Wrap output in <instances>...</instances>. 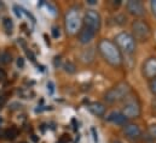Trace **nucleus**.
I'll list each match as a JSON object with an SVG mask.
<instances>
[{"instance_id":"dca6fc26","label":"nucleus","mask_w":156,"mask_h":143,"mask_svg":"<svg viewBox=\"0 0 156 143\" xmlns=\"http://www.w3.org/2000/svg\"><path fill=\"white\" fill-rule=\"evenodd\" d=\"M63 69L67 73H75L76 72V66L72 63V62H67L64 65H63Z\"/></svg>"},{"instance_id":"72a5a7b5","label":"nucleus","mask_w":156,"mask_h":143,"mask_svg":"<svg viewBox=\"0 0 156 143\" xmlns=\"http://www.w3.org/2000/svg\"><path fill=\"white\" fill-rule=\"evenodd\" d=\"M114 143H121V142H120V141H115Z\"/></svg>"},{"instance_id":"b1692460","label":"nucleus","mask_w":156,"mask_h":143,"mask_svg":"<svg viewBox=\"0 0 156 143\" xmlns=\"http://www.w3.org/2000/svg\"><path fill=\"white\" fill-rule=\"evenodd\" d=\"M17 66H18L20 69H23V68H24V59H23V58H18V59H17Z\"/></svg>"},{"instance_id":"ddd939ff","label":"nucleus","mask_w":156,"mask_h":143,"mask_svg":"<svg viewBox=\"0 0 156 143\" xmlns=\"http://www.w3.org/2000/svg\"><path fill=\"white\" fill-rule=\"evenodd\" d=\"M107 120L108 121H110V123H113V124H116V125H126V123H127V119L123 117V114L121 113V112H112L108 117H107Z\"/></svg>"},{"instance_id":"aec40b11","label":"nucleus","mask_w":156,"mask_h":143,"mask_svg":"<svg viewBox=\"0 0 156 143\" xmlns=\"http://www.w3.org/2000/svg\"><path fill=\"white\" fill-rule=\"evenodd\" d=\"M13 11H15V13H16V16H17L18 18L22 17V15H23V8H22L21 6H18V5H13Z\"/></svg>"},{"instance_id":"2eb2a0df","label":"nucleus","mask_w":156,"mask_h":143,"mask_svg":"<svg viewBox=\"0 0 156 143\" xmlns=\"http://www.w3.org/2000/svg\"><path fill=\"white\" fill-rule=\"evenodd\" d=\"M2 25H4V28H5V30L7 32V33H12V30H13V22H12V19L11 18H9V17H5L4 19H2Z\"/></svg>"},{"instance_id":"bb28decb","label":"nucleus","mask_w":156,"mask_h":143,"mask_svg":"<svg viewBox=\"0 0 156 143\" xmlns=\"http://www.w3.org/2000/svg\"><path fill=\"white\" fill-rule=\"evenodd\" d=\"M27 57H28L33 63L35 62V57H34V54L32 53V51H27Z\"/></svg>"},{"instance_id":"f257e3e1","label":"nucleus","mask_w":156,"mask_h":143,"mask_svg":"<svg viewBox=\"0 0 156 143\" xmlns=\"http://www.w3.org/2000/svg\"><path fill=\"white\" fill-rule=\"evenodd\" d=\"M98 52L107 64L113 68H120L123 64V57L121 51L116 47L114 41L102 38L98 42Z\"/></svg>"},{"instance_id":"f3484780","label":"nucleus","mask_w":156,"mask_h":143,"mask_svg":"<svg viewBox=\"0 0 156 143\" xmlns=\"http://www.w3.org/2000/svg\"><path fill=\"white\" fill-rule=\"evenodd\" d=\"M11 54L9 53V52H2L1 53V55H0V62L2 63V64H9V63H11Z\"/></svg>"},{"instance_id":"9b49d317","label":"nucleus","mask_w":156,"mask_h":143,"mask_svg":"<svg viewBox=\"0 0 156 143\" xmlns=\"http://www.w3.org/2000/svg\"><path fill=\"white\" fill-rule=\"evenodd\" d=\"M94 37H96V34L85 27H82L81 30L78 33V40L81 45H88L94 40Z\"/></svg>"},{"instance_id":"412c9836","label":"nucleus","mask_w":156,"mask_h":143,"mask_svg":"<svg viewBox=\"0 0 156 143\" xmlns=\"http://www.w3.org/2000/svg\"><path fill=\"white\" fill-rule=\"evenodd\" d=\"M51 33H52L53 38H58V37H59V35H61V32H59V28H58V27H52Z\"/></svg>"},{"instance_id":"c756f323","label":"nucleus","mask_w":156,"mask_h":143,"mask_svg":"<svg viewBox=\"0 0 156 143\" xmlns=\"http://www.w3.org/2000/svg\"><path fill=\"white\" fill-rule=\"evenodd\" d=\"M5 102H6V99H5L4 96H0V107H1V106H2Z\"/></svg>"},{"instance_id":"f03ea898","label":"nucleus","mask_w":156,"mask_h":143,"mask_svg":"<svg viewBox=\"0 0 156 143\" xmlns=\"http://www.w3.org/2000/svg\"><path fill=\"white\" fill-rule=\"evenodd\" d=\"M131 93H132V88L127 82H119L117 84H115L114 87H112L109 90L105 91L103 99L107 104L114 105V104L123 101Z\"/></svg>"},{"instance_id":"a211bd4d","label":"nucleus","mask_w":156,"mask_h":143,"mask_svg":"<svg viewBox=\"0 0 156 143\" xmlns=\"http://www.w3.org/2000/svg\"><path fill=\"white\" fill-rule=\"evenodd\" d=\"M148 132H149L150 137L154 138L156 141V124H151V125L148 128Z\"/></svg>"},{"instance_id":"6e6552de","label":"nucleus","mask_w":156,"mask_h":143,"mask_svg":"<svg viewBox=\"0 0 156 143\" xmlns=\"http://www.w3.org/2000/svg\"><path fill=\"white\" fill-rule=\"evenodd\" d=\"M126 8H127V12L131 16L137 17V18H142L147 15V11H145V7H144L143 2L138 1V0H129L126 4Z\"/></svg>"},{"instance_id":"20e7f679","label":"nucleus","mask_w":156,"mask_h":143,"mask_svg":"<svg viewBox=\"0 0 156 143\" xmlns=\"http://www.w3.org/2000/svg\"><path fill=\"white\" fill-rule=\"evenodd\" d=\"M64 28L68 35H76L82 28V18L76 8H70L64 16Z\"/></svg>"},{"instance_id":"473e14b6","label":"nucleus","mask_w":156,"mask_h":143,"mask_svg":"<svg viewBox=\"0 0 156 143\" xmlns=\"http://www.w3.org/2000/svg\"><path fill=\"white\" fill-rule=\"evenodd\" d=\"M153 107H154V109L156 111V101L154 102V104H153Z\"/></svg>"},{"instance_id":"7c9ffc66","label":"nucleus","mask_w":156,"mask_h":143,"mask_svg":"<svg viewBox=\"0 0 156 143\" xmlns=\"http://www.w3.org/2000/svg\"><path fill=\"white\" fill-rule=\"evenodd\" d=\"M87 4H90V5H96L97 1H96V0H87Z\"/></svg>"},{"instance_id":"7ed1b4c3","label":"nucleus","mask_w":156,"mask_h":143,"mask_svg":"<svg viewBox=\"0 0 156 143\" xmlns=\"http://www.w3.org/2000/svg\"><path fill=\"white\" fill-rule=\"evenodd\" d=\"M131 30H132L131 35L133 36L134 41L136 42H140V43H144V42L149 41L151 38V35H153L150 25L143 19L133 21V23L131 25Z\"/></svg>"},{"instance_id":"1a4fd4ad","label":"nucleus","mask_w":156,"mask_h":143,"mask_svg":"<svg viewBox=\"0 0 156 143\" xmlns=\"http://www.w3.org/2000/svg\"><path fill=\"white\" fill-rule=\"evenodd\" d=\"M142 75L149 81L156 78V57H150L143 63Z\"/></svg>"},{"instance_id":"0eeeda50","label":"nucleus","mask_w":156,"mask_h":143,"mask_svg":"<svg viewBox=\"0 0 156 143\" xmlns=\"http://www.w3.org/2000/svg\"><path fill=\"white\" fill-rule=\"evenodd\" d=\"M82 27L92 30L94 34H97L101 30L102 27V17L96 10H88L86 11L83 19H82Z\"/></svg>"},{"instance_id":"5701e85b","label":"nucleus","mask_w":156,"mask_h":143,"mask_svg":"<svg viewBox=\"0 0 156 143\" xmlns=\"http://www.w3.org/2000/svg\"><path fill=\"white\" fill-rule=\"evenodd\" d=\"M70 142V137L67 136V135H63L61 138H59V143H68Z\"/></svg>"},{"instance_id":"2f4dec72","label":"nucleus","mask_w":156,"mask_h":143,"mask_svg":"<svg viewBox=\"0 0 156 143\" xmlns=\"http://www.w3.org/2000/svg\"><path fill=\"white\" fill-rule=\"evenodd\" d=\"M32 138H33V141H34V142H38V138H37V137H35V136H34V135H33V136H32Z\"/></svg>"},{"instance_id":"6ab92c4d","label":"nucleus","mask_w":156,"mask_h":143,"mask_svg":"<svg viewBox=\"0 0 156 143\" xmlns=\"http://www.w3.org/2000/svg\"><path fill=\"white\" fill-rule=\"evenodd\" d=\"M149 88H150L151 94L156 98V78L151 79V81H149Z\"/></svg>"},{"instance_id":"c85d7f7f","label":"nucleus","mask_w":156,"mask_h":143,"mask_svg":"<svg viewBox=\"0 0 156 143\" xmlns=\"http://www.w3.org/2000/svg\"><path fill=\"white\" fill-rule=\"evenodd\" d=\"M5 78H6V73H5L4 70H1V69H0V81H4Z\"/></svg>"},{"instance_id":"9d476101","label":"nucleus","mask_w":156,"mask_h":143,"mask_svg":"<svg viewBox=\"0 0 156 143\" xmlns=\"http://www.w3.org/2000/svg\"><path fill=\"white\" fill-rule=\"evenodd\" d=\"M123 135L131 142H138L142 138V130L137 124H126L123 126Z\"/></svg>"},{"instance_id":"4468645a","label":"nucleus","mask_w":156,"mask_h":143,"mask_svg":"<svg viewBox=\"0 0 156 143\" xmlns=\"http://www.w3.org/2000/svg\"><path fill=\"white\" fill-rule=\"evenodd\" d=\"M17 135H18V130L15 126H11L10 129L4 131V136H5L6 140H15L17 137Z\"/></svg>"},{"instance_id":"a878e982","label":"nucleus","mask_w":156,"mask_h":143,"mask_svg":"<svg viewBox=\"0 0 156 143\" xmlns=\"http://www.w3.org/2000/svg\"><path fill=\"white\" fill-rule=\"evenodd\" d=\"M46 6H47V8H50V12H51V13L55 16V15H56V8H55V7H53L51 4H47V2H46Z\"/></svg>"},{"instance_id":"393cba45","label":"nucleus","mask_w":156,"mask_h":143,"mask_svg":"<svg viewBox=\"0 0 156 143\" xmlns=\"http://www.w3.org/2000/svg\"><path fill=\"white\" fill-rule=\"evenodd\" d=\"M150 7H151V11H153L154 16L156 17V0H153V1H150Z\"/></svg>"},{"instance_id":"39448f33","label":"nucleus","mask_w":156,"mask_h":143,"mask_svg":"<svg viewBox=\"0 0 156 143\" xmlns=\"http://www.w3.org/2000/svg\"><path fill=\"white\" fill-rule=\"evenodd\" d=\"M123 107L121 109V113L126 119H136L139 118L142 114V106L137 96L132 95V93L123 100Z\"/></svg>"},{"instance_id":"4be33fe9","label":"nucleus","mask_w":156,"mask_h":143,"mask_svg":"<svg viewBox=\"0 0 156 143\" xmlns=\"http://www.w3.org/2000/svg\"><path fill=\"white\" fill-rule=\"evenodd\" d=\"M47 90H48L50 94H53V91H55V84H53L52 81H48L47 82Z\"/></svg>"},{"instance_id":"cd10ccee","label":"nucleus","mask_w":156,"mask_h":143,"mask_svg":"<svg viewBox=\"0 0 156 143\" xmlns=\"http://www.w3.org/2000/svg\"><path fill=\"white\" fill-rule=\"evenodd\" d=\"M92 134H93V140H94V143L98 142V137H97V134H96V129L92 128Z\"/></svg>"},{"instance_id":"f8f14e48","label":"nucleus","mask_w":156,"mask_h":143,"mask_svg":"<svg viewBox=\"0 0 156 143\" xmlns=\"http://www.w3.org/2000/svg\"><path fill=\"white\" fill-rule=\"evenodd\" d=\"M87 109L96 117H103L105 114V111L107 108L101 102H91L88 106H87Z\"/></svg>"},{"instance_id":"423d86ee","label":"nucleus","mask_w":156,"mask_h":143,"mask_svg":"<svg viewBox=\"0 0 156 143\" xmlns=\"http://www.w3.org/2000/svg\"><path fill=\"white\" fill-rule=\"evenodd\" d=\"M114 43L116 45V47L121 51V53H126V54H133L136 52V47H137V42L134 41L133 36L129 33L126 32H121L119 33L115 38H114Z\"/></svg>"}]
</instances>
